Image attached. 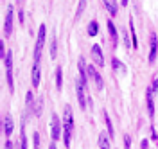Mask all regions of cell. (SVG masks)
Wrapping results in <instances>:
<instances>
[{"label":"cell","instance_id":"7c38bea8","mask_svg":"<svg viewBox=\"0 0 158 149\" xmlns=\"http://www.w3.org/2000/svg\"><path fill=\"white\" fill-rule=\"evenodd\" d=\"M108 31H110V36H111V45L115 49L118 43V34H117V27H115V23L111 20H108Z\"/></svg>","mask_w":158,"mask_h":149},{"label":"cell","instance_id":"f1b7e54d","mask_svg":"<svg viewBox=\"0 0 158 149\" xmlns=\"http://www.w3.org/2000/svg\"><path fill=\"white\" fill-rule=\"evenodd\" d=\"M149 88L153 90V93H155V92H158V77H155V79H153V83H151V86H149Z\"/></svg>","mask_w":158,"mask_h":149},{"label":"cell","instance_id":"1f68e13d","mask_svg":"<svg viewBox=\"0 0 158 149\" xmlns=\"http://www.w3.org/2000/svg\"><path fill=\"white\" fill-rule=\"evenodd\" d=\"M151 139L158 140V135H156V131H155V128H151Z\"/></svg>","mask_w":158,"mask_h":149},{"label":"cell","instance_id":"cb8c5ba5","mask_svg":"<svg viewBox=\"0 0 158 149\" xmlns=\"http://www.w3.org/2000/svg\"><path fill=\"white\" fill-rule=\"evenodd\" d=\"M20 149H27V137H25L23 128H22V137H20Z\"/></svg>","mask_w":158,"mask_h":149},{"label":"cell","instance_id":"44dd1931","mask_svg":"<svg viewBox=\"0 0 158 149\" xmlns=\"http://www.w3.org/2000/svg\"><path fill=\"white\" fill-rule=\"evenodd\" d=\"M6 76H7V85H9L11 92H15V83H13V68L6 70Z\"/></svg>","mask_w":158,"mask_h":149},{"label":"cell","instance_id":"8fae6325","mask_svg":"<svg viewBox=\"0 0 158 149\" xmlns=\"http://www.w3.org/2000/svg\"><path fill=\"white\" fill-rule=\"evenodd\" d=\"M32 86L34 88H38L40 86V79H41V72H40V63H34L32 65Z\"/></svg>","mask_w":158,"mask_h":149},{"label":"cell","instance_id":"ac0fdd59","mask_svg":"<svg viewBox=\"0 0 158 149\" xmlns=\"http://www.w3.org/2000/svg\"><path fill=\"white\" fill-rule=\"evenodd\" d=\"M111 65H113V68H115V70L122 72V74L126 72V67H124V63L118 60V58H111Z\"/></svg>","mask_w":158,"mask_h":149},{"label":"cell","instance_id":"603a6c76","mask_svg":"<svg viewBox=\"0 0 158 149\" xmlns=\"http://www.w3.org/2000/svg\"><path fill=\"white\" fill-rule=\"evenodd\" d=\"M41 106H43V101L38 99L36 104H32V113H34V115H40V113H41Z\"/></svg>","mask_w":158,"mask_h":149},{"label":"cell","instance_id":"4fadbf2b","mask_svg":"<svg viewBox=\"0 0 158 149\" xmlns=\"http://www.w3.org/2000/svg\"><path fill=\"white\" fill-rule=\"evenodd\" d=\"M146 102H148L149 117H153V115H155V102H153V90L151 88H148V92H146Z\"/></svg>","mask_w":158,"mask_h":149},{"label":"cell","instance_id":"d590c367","mask_svg":"<svg viewBox=\"0 0 158 149\" xmlns=\"http://www.w3.org/2000/svg\"><path fill=\"white\" fill-rule=\"evenodd\" d=\"M122 6H128V0H122Z\"/></svg>","mask_w":158,"mask_h":149},{"label":"cell","instance_id":"ba28073f","mask_svg":"<svg viewBox=\"0 0 158 149\" xmlns=\"http://www.w3.org/2000/svg\"><path fill=\"white\" fill-rule=\"evenodd\" d=\"M92 58L95 61V65H99V67L104 65V56H102V50H101V47H99L97 43L92 47Z\"/></svg>","mask_w":158,"mask_h":149},{"label":"cell","instance_id":"5b68a950","mask_svg":"<svg viewBox=\"0 0 158 149\" xmlns=\"http://www.w3.org/2000/svg\"><path fill=\"white\" fill-rule=\"evenodd\" d=\"M13 22H15V9L11 6L7 13H6V20H4V36H11L13 34Z\"/></svg>","mask_w":158,"mask_h":149},{"label":"cell","instance_id":"d6a6232c","mask_svg":"<svg viewBox=\"0 0 158 149\" xmlns=\"http://www.w3.org/2000/svg\"><path fill=\"white\" fill-rule=\"evenodd\" d=\"M148 146H149L148 140H142V142H140V147H142V149H148Z\"/></svg>","mask_w":158,"mask_h":149},{"label":"cell","instance_id":"4dcf8cb0","mask_svg":"<svg viewBox=\"0 0 158 149\" xmlns=\"http://www.w3.org/2000/svg\"><path fill=\"white\" fill-rule=\"evenodd\" d=\"M4 149H15V144H13L11 140H6V144H4Z\"/></svg>","mask_w":158,"mask_h":149},{"label":"cell","instance_id":"277c9868","mask_svg":"<svg viewBox=\"0 0 158 149\" xmlns=\"http://www.w3.org/2000/svg\"><path fill=\"white\" fill-rule=\"evenodd\" d=\"M85 90H86V85L83 83V79L79 77L76 81V93H77V101H79V106L85 110L86 108V104H88V101H86V93H85Z\"/></svg>","mask_w":158,"mask_h":149},{"label":"cell","instance_id":"4316f807","mask_svg":"<svg viewBox=\"0 0 158 149\" xmlns=\"http://www.w3.org/2000/svg\"><path fill=\"white\" fill-rule=\"evenodd\" d=\"M32 101H34L32 92H27V95H25V102H27V106H29V108H32Z\"/></svg>","mask_w":158,"mask_h":149},{"label":"cell","instance_id":"836d02e7","mask_svg":"<svg viewBox=\"0 0 158 149\" xmlns=\"http://www.w3.org/2000/svg\"><path fill=\"white\" fill-rule=\"evenodd\" d=\"M18 18H20V23H23V11H20L18 13Z\"/></svg>","mask_w":158,"mask_h":149},{"label":"cell","instance_id":"3957f363","mask_svg":"<svg viewBox=\"0 0 158 149\" xmlns=\"http://www.w3.org/2000/svg\"><path fill=\"white\" fill-rule=\"evenodd\" d=\"M61 129H63V122L59 120V117L56 113H52V117H50V135H52V140L61 139Z\"/></svg>","mask_w":158,"mask_h":149},{"label":"cell","instance_id":"e0dca14e","mask_svg":"<svg viewBox=\"0 0 158 149\" xmlns=\"http://www.w3.org/2000/svg\"><path fill=\"white\" fill-rule=\"evenodd\" d=\"M56 88L58 90L63 88V68H61V67L56 68Z\"/></svg>","mask_w":158,"mask_h":149},{"label":"cell","instance_id":"5bb4252c","mask_svg":"<svg viewBox=\"0 0 158 149\" xmlns=\"http://www.w3.org/2000/svg\"><path fill=\"white\" fill-rule=\"evenodd\" d=\"M102 2H104V7L108 9L110 14L115 16V14L118 13V7H117V2H115V0H102Z\"/></svg>","mask_w":158,"mask_h":149},{"label":"cell","instance_id":"9c48e42d","mask_svg":"<svg viewBox=\"0 0 158 149\" xmlns=\"http://www.w3.org/2000/svg\"><path fill=\"white\" fill-rule=\"evenodd\" d=\"M77 68H79V74H81V79H83V83L86 85V81H88V65L85 63V60H83V58H79Z\"/></svg>","mask_w":158,"mask_h":149},{"label":"cell","instance_id":"d6986e66","mask_svg":"<svg viewBox=\"0 0 158 149\" xmlns=\"http://www.w3.org/2000/svg\"><path fill=\"white\" fill-rule=\"evenodd\" d=\"M88 36H97V32H99V22H90V25H88Z\"/></svg>","mask_w":158,"mask_h":149},{"label":"cell","instance_id":"83f0119b","mask_svg":"<svg viewBox=\"0 0 158 149\" xmlns=\"http://www.w3.org/2000/svg\"><path fill=\"white\" fill-rule=\"evenodd\" d=\"M32 140H34V149H40V133H34Z\"/></svg>","mask_w":158,"mask_h":149},{"label":"cell","instance_id":"ffe728a7","mask_svg":"<svg viewBox=\"0 0 158 149\" xmlns=\"http://www.w3.org/2000/svg\"><path fill=\"white\" fill-rule=\"evenodd\" d=\"M122 40H124L126 49H133V40H131V36H128V31L126 29H122Z\"/></svg>","mask_w":158,"mask_h":149},{"label":"cell","instance_id":"e575fe53","mask_svg":"<svg viewBox=\"0 0 158 149\" xmlns=\"http://www.w3.org/2000/svg\"><path fill=\"white\" fill-rule=\"evenodd\" d=\"M49 149H58V147H56V144L52 142V144H50V147H49Z\"/></svg>","mask_w":158,"mask_h":149},{"label":"cell","instance_id":"f546056e","mask_svg":"<svg viewBox=\"0 0 158 149\" xmlns=\"http://www.w3.org/2000/svg\"><path fill=\"white\" fill-rule=\"evenodd\" d=\"M124 146H126V149H131V137H124Z\"/></svg>","mask_w":158,"mask_h":149},{"label":"cell","instance_id":"d4e9b609","mask_svg":"<svg viewBox=\"0 0 158 149\" xmlns=\"http://www.w3.org/2000/svg\"><path fill=\"white\" fill-rule=\"evenodd\" d=\"M4 63H6V70L7 68H13V52H7V56H6V60H4Z\"/></svg>","mask_w":158,"mask_h":149},{"label":"cell","instance_id":"2e32d148","mask_svg":"<svg viewBox=\"0 0 158 149\" xmlns=\"http://www.w3.org/2000/svg\"><path fill=\"white\" fill-rule=\"evenodd\" d=\"M99 147L101 149H110V140L106 133H99Z\"/></svg>","mask_w":158,"mask_h":149},{"label":"cell","instance_id":"484cf974","mask_svg":"<svg viewBox=\"0 0 158 149\" xmlns=\"http://www.w3.org/2000/svg\"><path fill=\"white\" fill-rule=\"evenodd\" d=\"M86 7V0H79V6H77V13H76V18H79L81 16V13H83V9Z\"/></svg>","mask_w":158,"mask_h":149},{"label":"cell","instance_id":"6da1fadb","mask_svg":"<svg viewBox=\"0 0 158 149\" xmlns=\"http://www.w3.org/2000/svg\"><path fill=\"white\" fill-rule=\"evenodd\" d=\"M72 131H74V115H72L70 106H65V111H63V142H65V147H70Z\"/></svg>","mask_w":158,"mask_h":149},{"label":"cell","instance_id":"8992f818","mask_svg":"<svg viewBox=\"0 0 158 149\" xmlns=\"http://www.w3.org/2000/svg\"><path fill=\"white\" fill-rule=\"evenodd\" d=\"M149 63H155L156 61V54H158V38L156 34H151V40H149Z\"/></svg>","mask_w":158,"mask_h":149},{"label":"cell","instance_id":"30bf717a","mask_svg":"<svg viewBox=\"0 0 158 149\" xmlns=\"http://www.w3.org/2000/svg\"><path fill=\"white\" fill-rule=\"evenodd\" d=\"M13 129H15V124H13V119H11V115H4V135L6 137H11L13 135Z\"/></svg>","mask_w":158,"mask_h":149},{"label":"cell","instance_id":"9a60e30c","mask_svg":"<svg viewBox=\"0 0 158 149\" xmlns=\"http://www.w3.org/2000/svg\"><path fill=\"white\" fill-rule=\"evenodd\" d=\"M102 117H104V124H106V129H108V135L113 139L115 137V129H113V124H111V119L106 111H102Z\"/></svg>","mask_w":158,"mask_h":149},{"label":"cell","instance_id":"7a4b0ae2","mask_svg":"<svg viewBox=\"0 0 158 149\" xmlns=\"http://www.w3.org/2000/svg\"><path fill=\"white\" fill-rule=\"evenodd\" d=\"M45 34H47V27L41 23L38 29V38H36V43H34V63H40V58H41V49L45 45Z\"/></svg>","mask_w":158,"mask_h":149},{"label":"cell","instance_id":"7402d4cb","mask_svg":"<svg viewBox=\"0 0 158 149\" xmlns=\"http://www.w3.org/2000/svg\"><path fill=\"white\" fill-rule=\"evenodd\" d=\"M56 54H58V41H56V36H54L52 41H50V56L56 58Z\"/></svg>","mask_w":158,"mask_h":149},{"label":"cell","instance_id":"52a82bcc","mask_svg":"<svg viewBox=\"0 0 158 149\" xmlns=\"http://www.w3.org/2000/svg\"><path fill=\"white\" fill-rule=\"evenodd\" d=\"M88 76H90V77H92L94 81H95V85H97V88H99V90H102V88H104L102 77L99 76V72L95 70V67H94V65H88Z\"/></svg>","mask_w":158,"mask_h":149}]
</instances>
